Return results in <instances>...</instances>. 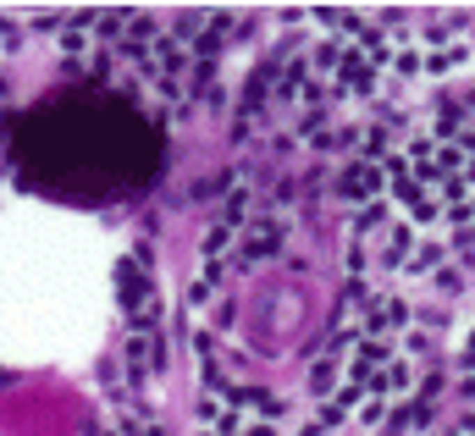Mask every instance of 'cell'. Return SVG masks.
<instances>
[{"mask_svg": "<svg viewBox=\"0 0 475 436\" xmlns=\"http://www.w3.org/2000/svg\"><path fill=\"white\" fill-rule=\"evenodd\" d=\"M11 166L56 205H88L144 188L160 171V139L105 94H50L11 127Z\"/></svg>", "mask_w": 475, "mask_h": 436, "instance_id": "obj_1", "label": "cell"}]
</instances>
